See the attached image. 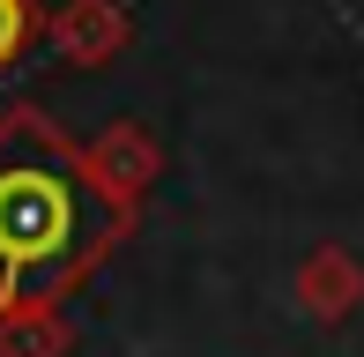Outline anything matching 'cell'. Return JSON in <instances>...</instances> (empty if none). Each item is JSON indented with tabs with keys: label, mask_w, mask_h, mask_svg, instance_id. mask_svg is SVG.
Wrapping results in <instances>:
<instances>
[{
	"label": "cell",
	"mask_w": 364,
	"mask_h": 357,
	"mask_svg": "<svg viewBox=\"0 0 364 357\" xmlns=\"http://www.w3.org/2000/svg\"><path fill=\"white\" fill-rule=\"evenodd\" d=\"M141 201L105 186L90 142L38 105L0 112V313L68 305L134 238Z\"/></svg>",
	"instance_id": "1"
},
{
	"label": "cell",
	"mask_w": 364,
	"mask_h": 357,
	"mask_svg": "<svg viewBox=\"0 0 364 357\" xmlns=\"http://www.w3.org/2000/svg\"><path fill=\"white\" fill-rule=\"evenodd\" d=\"M38 38H45V8L38 0H0V75L23 68Z\"/></svg>",
	"instance_id": "6"
},
{
	"label": "cell",
	"mask_w": 364,
	"mask_h": 357,
	"mask_svg": "<svg viewBox=\"0 0 364 357\" xmlns=\"http://www.w3.org/2000/svg\"><path fill=\"white\" fill-rule=\"evenodd\" d=\"M90 164L105 171V186H119L127 201H141V193L156 186V164H164V156H156V134H149L141 119H112L105 134L90 142Z\"/></svg>",
	"instance_id": "4"
},
{
	"label": "cell",
	"mask_w": 364,
	"mask_h": 357,
	"mask_svg": "<svg viewBox=\"0 0 364 357\" xmlns=\"http://www.w3.org/2000/svg\"><path fill=\"white\" fill-rule=\"evenodd\" d=\"M0 357H75L68 305H23V313H0Z\"/></svg>",
	"instance_id": "5"
},
{
	"label": "cell",
	"mask_w": 364,
	"mask_h": 357,
	"mask_svg": "<svg viewBox=\"0 0 364 357\" xmlns=\"http://www.w3.org/2000/svg\"><path fill=\"white\" fill-rule=\"evenodd\" d=\"M290 290H297V305H305L312 320L335 328V320H350L357 305H364V261L342 246V238H320V246L297 261V283Z\"/></svg>",
	"instance_id": "3"
},
{
	"label": "cell",
	"mask_w": 364,
	"mask_h": 357,
	"mask_svg": "<svg viewBox=\"0 0 364 357\" xmlns=\"http://www.w3.org/2000/svg\"><path fill=\"white\" fill-rule=\"evenodd\" d=\"M45 45L68 68H112V60L134 45V15L119 0H60L45 15Z\"/></svg>",
	"instance_id": "2"
}]
</instances>
